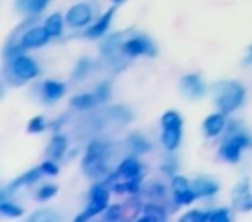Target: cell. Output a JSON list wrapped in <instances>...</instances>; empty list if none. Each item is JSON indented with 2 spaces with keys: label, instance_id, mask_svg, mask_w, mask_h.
<instances>
[{
  "label": "cell",
  "instance_id": "obj_1",
  "mask_svg": "<svg viewBox=\"0 0 252 222\" xmlns=\"http://www.w3.org/2000/svg\"><path fill=\"white\" fill-rule=\"evenodd\" d=\"M163 143L165 147H175L179 141V118L175 112H167L163 116Z\"/></svg>",
  "mask_w": 252,
  "mask_h": 222
},
{
  "label": "cell",
  "instance_id": "obj_2",
  "mask_svg": "<svg viewBox=\"0 0 252 222\" xmlns=\"http://www.w3.org/2000/svg\"><path fill=\"white\" fill-rule=\"evenodd\" d=\"M14 71H16V75H18L20 79H32V77H35L37 67H35V61H32L30 57L20 55V57H16V61H14Z\"/></svg>",
  "mask_w": 252,
  "mask_h": 222
},
{
  "label": "cell",
  "instance_id": "obj_3",
  "mask_svg": "<svg viewBox=\"0 0 252 222\" xmlns=\"http://www.w3.org/2000/svg\"><path fill=\"white\" fill-rule=\"evenodd\" d=\"M67 20H69V24H73V26H83V24H87V22L91 20V10H89V6H85V4L73 6V8L69 10V14H67Z\"/></svg>",
  "mask_w": 252,
  "mask_h": 222
},
{
  "label": "cell",
  "instance_id": "obj_4",
  "mask_svg": "<svg viewBox=\"0 0 252 222\" xmlns=\"http://www.w3.org/2000/svg\"><path fill=\"white\" fill-rule=\"evenodd\" d=\"M47 37H49V33L45 31V28H43V29H41V28H35V29H32V31L26 33V37H24V45H28V47H35V45L45 43Z\"/></svg>",
  "mask_w": 252,
  "mask_h": 222
},
{
  "label": "cell",
  "instance_id": "obj_5",
  "mask_svg": "<svg viewBox=\"0 0 252 222\" xmlns=\"http://www.w3.org/2000/svg\"><path fill=\"white\" fill-rule=\"evenodd\" d=\"M106 198H108L106 191H96V193H94V196H93V200H91V204H89V212H87V214L100 212V210L106 206Z\"/></svg>",
  "mask_w": 252,
  "mask_h": 222
},
{
  "label": "cell",
  "instance_id": "obj_6",
  "mask_svg": "<svg viewBox=\"0 0 252 222\" xmlns=\"http://www.w3.org/2000/svg\"><path fill=\"white\" fill-rule=\"evenodd\" d=\"M222 124H224L222 114H215V116H209V118L205 120V128H207V132H209L211 136L219 134V132H220V128H222Z\"/></svg>",
  "mask_w": 252,
  "mask_h": 222
},
{
  "label": "cell",
  "instance_id": "obj_7",
  "mask_svg": "<svg viewBox=\"0 0 252 222\" xmlns=\"http://www.w3.org/2000/svg\"><path fill=\"white\" fill-rule=\"evenodd\" d=\"M45 31L49 33V35H59V31H61V18L55 14V16H51V18H47V22H45Z\"/></svg>",
  "mask_w": 252,
  "mask_h": 222
},
{
  "label": "cell",
  "instance_id": "obj_8",
  "mask_svg": "<svg viewBox=\"0 0 252 222\" xmlns=\"http://www.w3.org/2000/svg\"><path fill=\"white\" fill-rule=\"evenodd\" d=\"M240 143H242L240 139H238V141H230V143H226V145H224V149H222V153H224L228 159H232V161H234V159L238 157V151H240Z\"/></svg>",
  "mask_w": 252,
  "mask_h": 222
},
{
  "label": "cell",
  "instance_id": "obj_9",
  "mask_svg": "<svg viewBox=\"0 0 252 222\" xmlns=\"http://www.w3.org/2000/svg\"><path fill=\"white\" fill-rule=\"evenodd\" d=\"M63 84H59V83H53V81H49V83H45V92H47V96L49 98H57L59 94H63Z\"/></svg>",
  "mask_w": 252,
  "mask_h": 222
},
{
  "label": "cell",
  "instance_id": "obj_10",
  "mask_svg": "<svg viewBox=\"0 0 252 222\" xmlns=\"http://www.w3.org/2000/svg\"><path fill=\"white\" fill-rule=\"evenodd\" d=\"M136 171H138V165H136V161H134V159H128V161H124V163L120 165V173H122V175H126V177L134 175Z\"/></svg>",
  "mask_w": 252,
  "mask_h": 222
},
{
  "label": "cell",
  "instance_id": "obj_11",
  "mask_svg": "<svg viewBox=\"0 0 252 222\" xmlns=\"http://www.w3.org/2000/svg\"><path fill=\"white\" fill-rule=\"evenodd\" d=\"M108 18H110V14H106V16H104V18H102V20H100V22H98V24H96V26H94L91 31H89V35H91V37H96V35H100V33L104 31L106 24H108Z\"/></svg>",
  "mask_w": 252,
  "mask_h": 222
},
{
  "label": "cell",
  "instance_id": "obj_12",
  "mask_svg": "<svg viewBox=\"0 0 252 222\" xmlns=\"http://www.w3.org/2000/svg\"><path fill=\"white\" fill-rule=\"evenodd\" d=\"M146 49V43L142 41V39H134V41H130L128 45H126V51L128 53H142Z\"/></svg>",
  "mask_w": 252,
  "mask_h": 222
},
{
  "label": "cell",
  "instance_id": "obj_13",
  "mask_svg": "<svg viewBox=\"0 0 252 222\" xmlns=\"http://www.w3.org/2000/svg\"><path fill=\"white\" fill-rule=\"evenodd\" d=\"M94 102V98L93 96H77V100H75V106H91Z\"/></svg>",
  "mask_w": 252,
  "mask_h": 222
},
{
  "label": "cell",
  "instance_id": "obj_14",
  "mask_svg": "<svg viewBox=\"0 0 252 222\" xmlns=\"http://www.w3.org/2000/svg\"><path fill=\"white\" fill-rule=\"evenodd\" d=\"M61 143H63L61 138H55V139H53V145H61ZM49 153H51V155H59L61 149H59V147H53V149H49Z\"/></svg>",
  "mask_w": 252,
  "mask_h": 222
},
{
  "label": "cell",
  "instance_id": "obj_15",
  "mask_svg": "<svg viewBox=\"0 0 252 222\" xmlns=\"http://www.w3.org/2000/svg\"><path fill=\"white\" fill-rule=\"evenodd\" d=\"M211 222H228V218H226V214H224V212H217V214H213Z\"/></svg>",
  "mask_w": 252,
  "mask_h": 222
}]
</instances>
